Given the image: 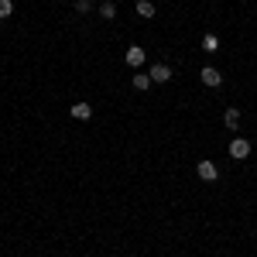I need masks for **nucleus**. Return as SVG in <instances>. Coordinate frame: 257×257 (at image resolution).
Instances as JSON below:
<instances>
[{
  "label": "nucleus",
  "instance_id": "f257e3e1",
  "mask_svg": "<svg viewBox=\"0 0 257 257\" xmlns=\"http://www.w3.org/2000/svg\"><path fill=\"white\" fill-rule=\"evenodd\" d=\"M230 158H233V161H247V158H250V141L233 138V141H230Z\"/></svg>",
  "mask_w": 257,
  "mask_h": 257
},
{
  "label": "nucleus",
  "instance_id": "9b49d317",
  "mask_svg": "<svg viewBox=\"0 0 257 257\" xmlns=\"http://www.w3.org/2000/svg\"><path fill=\"white\" fill-rule=\"evenodd\" d=\"M14 14V0H0V21Z\"/></svg>",
  "mask_w": 257,
  "mask_h": 257
},
{
  "label": "nucleus",
  "instance_id": "6e6552de",
  "mask_svg": "<svg viewBox=\"0 0 257 257\" xmlns=\"http://www.w3.org/2000/svg\"><path fill=\"white\" fill-rule=\"evenodd\" d=\"M202 52H209V55L219 52V38H216V35H206V38H202Z\"/></svg>",
  "mask_w": 257,
  "mask_h": 257
},
{
  "label": "nucleus",
  "instance_id": "f8f14e48",
  "mask_svg": "<svg viewBox=\"0 0 257 257\" xmlns=\"http://www.w3.org/2000/svg\"><path fill=\"white\" fill-rule=\"evenodd\" d=\"M148 86H151V76H148V72L134 76V89H148Z\"/></svg>",
  "mask_w": 257,
  "mask_h": 257
},
{
  "label": "nucleus",
  "instance_id": "4468645a",
  "mask_svg": "<svg viewBox=\"0 0 257 257\" xmlns=\"http://www.w3.org/2000/svg\"><path fill=\"white\" fill-rule=\"evenodd\" d=\"M99 4H113V0H99Z\"/></svg>",
  "mask_w": 257,
  "mask_h": 257
},
{
  "label": "nucleus",
  "instance_id": "f03ea898",
  "mask_svg": "<svg viewBox=\"0 0 257 257\" xmlns=\"http://www.w3.org/2000/svg\"><path fill=\"white\" fill-rule=\"evenodd\" d=\"M148 76H151V82H168L175 72H172V65H168V62H155V65L148 69Z\"/></svg>",
  "mask_w": 257,
  "mask_h": 257
},
{
  "label": "nucleus",
  "instance_id": "1a4fd4ad",
  "mask_svg": "<svg viewBox=\"0 0 257 257\" xmlns=\"http://www.w3.org/2000/svg\"><path fill=\"white\" fill-rule=\"evenodd\" d=\"M138 14L141 18H155V4L151 0H138Z\"/></svg>",
  "mask_w": 257,
  "mask_h": 257
},
{
  "label": "nucleus",
  "instance_id": "20e7f679",
  "mask_svg": "<svg viewBox=\"0 0 257 257\" xmlns=\"http://www.w3.org/2000/svg\"><path fill=\"white\" fill-rule=\"evenodd\" d=\"M199 79H202V86H209V89H216L219 82H223V76H219V69H213V65H202V72H199Z\"/></svg>",
  "mask_w": 257,
  "mask_h": 257
},
{
  "label": "nucleus",
  "instance_id": "39448f33",
  "mask_svg": "<svg viewBox=\"0 0 257 257\" xmlns=\"http://www.w3.org/2000/svg\"><path fill=\"white\" fill-rule=\"evenodd\" d=\"M127 65H131V69L144 65V48H141V45H131V48H127Z\"/></svg>",
  "mask_w": 257,
  "mask_h": 257
},
{
  "label": "nucleus",
  "instance_id": "0eeeda50",
  "mask_svg": "<svg viewBox=\"0 0 257 257\" xmlns=\"http://www.w3.org/2000/svg\"><path fill=\"white\" fill-rule=\"evenodd\" d=\"M72 117L76 120H89L93 117V106H89V103H72Z\"/></svg>",
  "mask_w": 257,
  "mask_h": 257
},
{
  "label": "nucleus",
  "instance_id": "ddd939ff",
  "mask_svg": "<svg viewBox=\"0 0 257 257\" xmlns=\"http://www.w3.org/2000/svg\"><path fill=\"white\" fill-rule=\"evenodd\" d=\"M93 11V0H76V14H89Z\"/></svg>",
  "mask_w": 257,
  "mask_h": 257
},
{
  "label": "nucleus",
  "instance_id": "423d86ee",
  "mask_svg": "<svg viewBox=\"0 0 257 257\" xmlns=\"http://www.w3.org/2000/svg\"><path fill=\"white\" fill-rule=\"evenodd\" d=\"M223 123H226L230 131H237V127H240V110H237V106H226V110H223Z\"/></svg>",
  "mask_w": 257,
  "mask_h": 257
},
{
  "label": "nucleus",
  "instance_id": "7ed1b4c3",
  "mask_svg": "<svg viewBox=\"0 0 257 257\" xmlns=\"http://www.w3.org/2000/svg\"><path fill=\"white\" fill-rule=\"evenodd\" d=\"M196 175L202 178V182H216V178H219V168H216L209 158H202V161L196 165Z\"/></svg>",
  "mask_w": 257,
  "mask_h": 257
},
{
  "label": "nucleus",
  "instance_id": "9d476101",
  "mask_svg": "<svg viewBox=\"0 0 257 257\" xmlns=\"http://www.w3.org/2000/svg\"><path fill=\"white\" fill-rule=\"evenodd\" d=\"M99 18L113 21V18H117V7H113V4H99Z\"/></svg>",
  "mask_w": 257,
  "mask_h": 257
}]
</instances>
